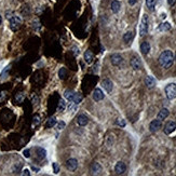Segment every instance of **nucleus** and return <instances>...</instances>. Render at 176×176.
<instances>
[{"label": "nucleus", "instance_id": "f257e3e1", "mask_svg": "<svg viewBox=\"0 0 176 176\" xmlns=\"http://www.w3.org/2000/svg\"><path fill=\"white\" fill-rule=\"evenodd\" d=\"M173 62H174V55H173L172 51H170V50L163 51L160 54V56H159V64L163 68H165V69L171 67L173 65Z\"/></svg>", "mask_w": 176, "mask_h": 176}, {"label": "nucleus", "instance_id": "f03ea898", "mask_svg": "<svg viewBox=\"0 0 176 176\" xmlns=\"http://www.w3.org/2000/svg\"><path fill=\"white\" fill-rule=\"evenodd\" d=\"M165 94L169 100H175L176 98V84L170 83L165 86Z\"/></svg>", "mask_w": 176, "mask_h": 176}, {"label": "nucleus", "instance_id": "7ed1b4c3", "mask_svg": "<svg viewBox=\"0 0 176 176\" xmlns=\"http://www.w3.org/2000/svg\"><path fill=\"white\" fill-rule=\"evenodd\" d=\"M21 24H22V18L18 15H13L10 18V28L13 32L17 30L18 27L21 26Z\"/></svg>", "mask_w": 176, "mask_h": 176}, {"label": "nucleus", "instance_id": "20e7f679", "mask_svg": "<svg viewBox=\"0 0 176 176\" xmlns=\"http://www.w3.org/2000/svg\"><path fill=\"white\" fill-rule=\"evenodd\" d=\"M148 32V15H143L142 22H140V26H139V34L140 36H145Z\"/></svg>", "mask_w": 176, "mask_h": 176}, {"label": "nucleus", "instance_id": "39448f33", "mask_svg": "<svg viewBox=\"0 0 176 176\" xmlns=\"http://www.w3.org/2000/svg\"><path fill=\"white\" fill-rule=\"evenodd\" d=\"M161 128H162V121L159 120V119H157V120H152L149 124V130H150V132H152V133H155V132H157V131H159Z\"/></svg>", "mask_w": 176, "mask_h": 176}, {"label": "nucleus", "instance_id": "423d86ee", "mask_svg": "<svg viewBox=\"0 0 176 176\" xmlns=\"http://www.w3.org/2000/svg\"><path fill=\"white\" fill-rule=\"evenodd\" d=\"M175 130H176V122H174V121H169L165 124V127H164V133L166 135H170Z\"/></svg>", "mask_w": 176, "mask_h": 176}, {"label": "nucleus", "instance_id": "0eeeda50", "mask_svg": "<svg viewBox=\"0 0 176 176\" xmlns=\"http://www.w3.org/2000/svg\"><path fill=\"white\" fill-rule=\"evenodd\" d=\"M130 65H131V67L135 70H138L142 68V62H140V59H139L137 56H134V57L131 59Z\"/></svg>", "mask_w": 176, "mask_h": 176}, {"label": "nucleus", "instance_id": "6e6552de", "mask_svg": "<svg viewBox=\"0 0 176 176\" xmlns=\"http://www.w3.org/2000/svg\"><path fill=\"white\" fill-rule=\"evenodd\" d=\"M78 166V161L75 158H71V159H68L66 161V167L69 170V171H75Z\"/></svg>", "mask_w": 176, "mask_h": 176}, {"label": "nucleus", "instance_id": "1a4fd4ad", "mask_svg": "<svg viewBox=\"0 0 176 176\" xmlns=\"http://www.w3.org/2000/svg\"><path fill=\"white\" fill-rule=\"evenodd\" d=\"M110 61H111V64L115 66H119V65L122 64L123 59L120 54H112L110 56Z\"/></svg>", "mask_w": 176, "mask_h": 176}, {"label": "nucleus", "instance_id": "9d476101", "mask_svg": "<svg viewBox=\"0 0 176 176\" xmlns=\"http://www.w3.org/2000/svg\"><path fill=\"white\" fill-rule=\"evenodd\" d=\"M104 93H103V91L100 89V88H97V89H95L94 90V92H93V100L95 102H100L102 101L103 98H104Z\"/></svg>", "mask_w": 176, "mask_h": 176}, {"label": "nucleus", "instance_id": "9b49d317", "mask_svg": "<svg viewBox=\"0 0 176 176\" xmlns=\"http://www.w3.org/2000/svg\"><path fill=\"white\" fill-rule=\"evenodd\" d=\"M127 170V165L123 163V162H118L116 166H115V172L117 174H123Z\"/></svg>", "mask_w": 176, "mask_h": 176}, {"label": "nucleus", "instance_id": "f8f14e48", "mask_svg": "<svg viewBox=\"0 0 176 176\" xmlns=\"http://www.w3.org/2000/svg\"><path fill=\"white\" fill-rule=\"evenodd\" d=\"M102 86H104V89L109 93V92H111L112 91V88H113V84H112L111 80H109V79H105V80H103L102 82Z\"/></svg>", "mask_w": 176, "mask_h": 176}, {"label": "nucleus", "instance_id": "ddd939ff", "mask_svg": "<svg viewBox=\"0 0 176 176\" xmlns=\"http://www.w3.org/2000/svg\"><path fill=\"white\" fill-rule=\"evenodd\" d=\"M102 172V166L100 163H97V162H94L92 166H91V173L92 174H94V175H97V174H100Z\"/></svg>", "mask_w": 176, "mask_h": 176}, {"label": "nucleus", "instance_id": "4468645a", "mask_svg": "<svg viewBox=\"0 0 176 176\" xmlns=\"http://www.w3.org/2000/svg\"><path fill=\"white\" fill-rule=\"evenodd\" d=\"M88 122H89V118L86 117V115H80L79 117L77 118V123H78L79 125H81V127L86 125Z\"/></svg>", "mask_w": 176, "mask_h": 176}, {"label": "nucleus", "instance_id": "2eb2a0df", "mask_svg": "<svg viewBox=\"0 0 176 176\" xmlns=\"http://www.w3.org/2000/svg\"><path fill=\"white\" fill-rule=\"evenodd\" d=\"M169 115H170V111L166 109V108H163V109H161L159 113H158V116H157V119H159V120H164L166 118L169 117Z\"/></svg>", "mask_w": 176, "mask_h": 176}, {"label": "nucleus", "instance_id": "dca6fc26", "mask_svg": "<svg viewBox=\"0 0 176 176\" xmlns=\"http://www.w3.org/2000/svg\"><path fill=\"white\" fill-rule=\"evenodd\" d=\"M140 51H142V53L144 54V55H146V54L149 53V51H150L149 42H147V41L142 42V44H140Z\"/></svg>", "mask_w": 176, "mask_h": 176}, {"label": "nucleus", "instance_id": "f3484780", "mask_svg": "<svg viewBox=\"0 0 176 176\" xmlns=\"http://www.w3.org/2000/svg\"><path fill=\"white\" fill-rule=\"evenodd\" d=\"M145 83H146V86H148L149 89H151V88H154L156 86V79L154 77H151V76H148L145 79Z\"/></svg>", "mask_w": 176, "mask_h": 176}, {"label": "nucleus", "instance_id": "a211bd4d", "mask_svg": "<svg viewBox=\"0 0 176 176\" xmlns=\"http://www.w3.org/2000/svg\"><path fill=\"white\" fill-rule=\"evenodd\" d=\"M120 8H121V3L117 1V0H113L111 2V11L113 13H118L120 11Z\"/></svg>", "mask_w": 176, "mask_h": 176}, {"label": "nucleus", "instance_id": "6ab92c4d", "mask_svg": "<svg viewBox=\"0 0 176 176\" xmlns=\"http://www.w3.org/2000/svg\"><path fill=\"white\" fill-rule=\"evenodd\" d=\"M36 155H37V157L39 159H43L45 157V155H47V151L43 149V148H41V147H37L36 148Z\"/></svg>", "mask_w": 176, "mask_h": 176}, {"label": "nucleus", "instance_id": "aec40b11", "mask_svg": "<svg viewBox=\"0 0 176 176\" xmlns=\"http://www.w3.org/2000/svg\"><path fill=\"white\" fill-rule=\"evenodd\" d=\"M93 53L91 52L90 50H88V51H86V53H84V59H86V62L88 63V64H91L92 62H93Z\"/></svg>", "mask_w": 176, "mask_h": 176}, {"label": "nucleus", "instance_id": "412c9836", "mask_svg": "<svg viewBox=\"0 0 176 176\" xmlns=\"http://www.w3.org/2000/svg\"><path fill=\"white\" fill-rule=\"evenodd\" d=\"M171 24L170 23H167V22H165V23H162V24H160V26H159V30L160 32H167V30H170L171 29Z\"/></svg>", "mask_w": 176, "mask_h": 176}, {"label": "nucleus", "instance_id": "4be33fe9", "mask_svg": "<svg viewBox=\"0 0 176 176\" xmlns=\"http://www.w3.org/2000/svg\"><path fill=\"white\" fill-rule=\"evenodd\" d=\"M74 94H75V92L71 90H66L64 92V97L67 100V101L71 102L73 101V97H74Z\"/></svg>", "mask_w": 176, "mask_h": 176}, {"label": "nucleus", "instance_id": "5701e85b", "mask_svg": "<svg viewBox=\"0 0 176 176\" xmlns=\"http://www.w3.org/2000/svg\"><path fill=\"white\" fill-rule=\"evenodd\" d=\"M132 39H133V32H128L124 34V36H123V41L124 42L129 43Z\"/></svg>", "mask_w": 176, "mask_h": 176}, {"label": "nucleus", "instance_id": "b1692460", "mask_svg": "<svg viewBox=\"0 0 176 176\" xmlns=\"http://www.w3.org/2000/svg\"><path fill=\"white\" fill-rule=\"evenodd\" d=\"M81 101H82V96L79 94V93H75L74 94V97H73V101H71V103H75V104H79V103H81Z\"/></svg>", "mask_w": 176, "mask_h": 176}, {"label": "nucleus", "instance_id": "393cba45", "mask_svg": "<svg viewBox=\"0 0 176 176\" xmlns=\"http://www.w3.org/2000/svg\"><path fill=\"white\" fill-rule=\"evenodd\" d=\"M146 5L150 11H154L156 5V0H146Z\"/></svg>", "mask_w": 176, "mask_h": 176}, {"label": "nucleus", "instance_id": "a878e982", "mask_svg": "<svg viewBox=\"0 0 176 176\" xmlns=\"http://www.w3.org/2000/svg\"><path fill=\"white\" fill-rule=\"evenodd\" d=\"M55 124H56V119H55V117L50 118L48 121H47V123H45L47 128H52V127H54Z\"/></svg>", "mask_w": 176, "mask_h": 176}, {"label": "nucleus", "instance_id": "bb28decb", "mask_svg": "<svg viewBox=\"0 0 176 176\" xmlns=\"http://www.w3.org/2000/svg\"><path fill=\"white\" fill-rule=\"evenodd\" d=\"M66 109V103H65L64 100H61L59 103V106H57V110L59 111H64Z\"/></svg>", "mask_w": 176, "mask_h": 176}, {"label": "nucleus", "instance_id": "cd10ccee", "mask_svg": "<svg viewBox=\"0 0 176 176\" xmlns=\"http://www.w3.org/2000/svg\"><path fill=\"white\" fill-rule=\"evenodd\" d=\"M66 75H67V73H66V69H65L64 67H62L61 69L59 70V77L63 80V79H65V77H66Z\"/></svg>", "mask_w": 176, "mask_h": 176}, {"label": "nucleus", "instance_id": "c85d7f7f", "mask_svg": "<svg viewBox=\"0 0 176 176\" xmlns=\"http://www.w3.org/2000/svg\"><path fill=\"white\" fill-rule=\"evenodd\" d=\"M24 98H25L24 93H17L15 95V101L17 102V103H22V102L24 101Z\"/></svg>", "mask_w": 176, "mask_h": 176}, {"label": "nucleus", "instance_id": "c756f323", "mask_svg": "<svg viewBox=\"0 0 176 176\" xmlns=\"http://www.w3.org/2000/svg\"><path fill=\"white\" fill-rule=\"evenodd\" d=\"M64 127H65L64 121H61V122H59L56 124V129H57V130H62V129H64Z\"/></svg>", "mask_w": 176, "mask_h": 176}, {"label": "nucleus", "instance_id": "7c9ffc66", "mask_svg": "<svg viewBox=\"0 0 176 176\" xmlns=\"http://www.w3.org/2000/svg\"><path fill=\"white\" fill-rule=\"evenodd\" d=\"M53 171L55 174H57V173L59 172V166L57 163H53Z\"/></svg>", "mask_w": 176, "mask_h": 176}, {"label": "nucleus", "instance_id": "2f4dec72", "mask_svg": "<svg viewBox=\"0 0 176 176\" xmlns=\"http://www.w3.org/2000/svg\"><path fill=\"white\" fill-rule=\"evenodd\" d=\"M23 155H24V157H25V158H29V157H30V150H29V149H25L24 151H23Z\"/></svg>", "mask_w": 176, "mask_h": 176}, {"label": "nucleus", "instance_id": "473e14b6", "mask_svg": "<svg viewBox=\"0 0 176 176\" xmlns=\"http://www.w3.org/2000/svg\"><path fill=\"white\" fill-rule=\"evenodd\" d=\"M117 124L118 125H120V127H125V121H124L123 119H119L117 121Z\"/></svg>", "mask_w": 176, "mask_h": 176}, {"label": "nucleus", "instance_id": "72a5a7b5", "mask_svg": "<svg viewBox=\"0 0 176 176\" xmlns=\"http://www.w3.org/2000/svg\"><path fill=\"white\" fill-rule=\"evenodd\" d=\"M40 123V117L39 116H35L34 117V124H39Z\"/></svg>", "mask_w": 176, "mask_h": 176}, {"label": "nucleus", "instance_id": "f704fd0d", "mask_svg": "<svg viewBox=\"0 0 176 176\" xmlns=\"http://www.w3.org/2000/svg\"><path fill=\"white\" fill-rule=\"evenodd\" d=\"M73 52H74V54H75L76 56L79 55V53H80V52H79V49L77 48V47H73Z\"/></svg>", "mask_w": 176, "mask_h": 176}, {"label": "nucleus", "instance_id": "c9c22d12", "mask_svg": "<svg viewBox=\"0 0 176 176\" xmlns=\"http://www.w3.org/2000/svg\"><path fill=\"white\" fill-rule=\"evenodd\" d=\"M22 174H23V175H25V176H28V175H30V172H29V170H24Z\"/></svg>", "mask_w": 176, "mask_h": 176}, {"label": "nucleus", "instance_id": "e433bc0d", "mask_svg": "<svg viewBox=\"0 0 176 176\" xmlns=\"http://www.w3.org/2000/svg\"><path fill=\"white\" fill-rule=\"evenodd\" d=\"M167 3L170 5H174L176 3V0H167Z\"/></svg>", "mask_w": 176, "mask_h": 176}, {"label": "nucleus", "instance_id": "4c0bfd02", "mask_svg": "<svg viewBox=\"0 0 176 176\" xmlns=\"http://www.w3.org/2000/svg\"><path fill=\"white\" fill-rule=\"evenodd\" d=\"M136 1H137V0H129V5H134L135 3H136Z\"/></svg>", "mask_w": 176, "mask_h": 176}, {"label": "nucleus", "instance_id": "58836bf2", "mask_svg": "<svg viewBox=\"0 0 176 176\" xmlns=\"http://www.w3.org/2000/svg\"><path fill=\"white\" fill-rule=\"evenodd\" d=\"M32 171H35V172H39V171H40L38 167H35V166H32Z\"/></svg>", "mask_w": 176, "mask_h": 176}, {"label": "nucleus", "instance_id": "ea45409f", "mask_svg": "<svg viewBox=\"0 0 176 176\" xmlns=\"http://www.w3.org/2000/svg\"><path fill=\"white\" fill-rule=\"evenodd\" d=\"M1 23H2V17H1V15H0V25H1Z\"/></svg>", "mask_w": 176, "mask_h": 176}, {"label": "nucleus", "instance_id": "a19ab883", "mask_svg": "<svg viewBox=\"0 0 176 176\" xmlns=\"http://www.w3.org/2000/svg\"><path fill=\"white\" fill-rule=\"evenodd\" d=\"M174 59H175V62H176V53H175V57H174Z\"/></svg>", "mask_w": 176, "mask_h": 176}]
</instances>
